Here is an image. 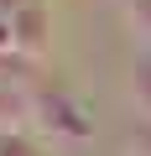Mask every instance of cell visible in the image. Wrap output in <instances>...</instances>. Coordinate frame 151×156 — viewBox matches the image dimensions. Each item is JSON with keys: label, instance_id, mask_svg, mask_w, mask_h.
I'll return each instance as SVG.
<instances>
[{"label": "cell", "instance_id": "obj_1", "mask_svg": "<svg viewBox=\"0 0 151 156\" xmlns=\"http://www.w3.org/2000/svg\"><path fill=\"white\" fill-rule=\"evenodd\" d=\"M135 99H141V109L151 115V62H141V73H135Z\"/></svg>", "mask_w": 151, "mask_h": 156}, {"label": "cell", "instance_id": "obj_2", "mask_svg": "<svg viewBox=\"0 0 151 156\" xmlns=\"http://www.w3.org/2000/svg\"><path fill=\"white\" fill-rule=\"evenodd\" d=\"M0 156H31V151H26L21 140H0Z\"/></svg>", "mask_w": 151, "mask_h": 156}, {"label": "cell", "instance_id": "obj_3", "mask_svg": "<svg viewBox=\"0 0 151 156\" xmlns=\"http://www.w3.org/2000/svg\"><path fill=\"white\" fill-rule=\"evenodd\" d=\"M130 11H135V16H141V21L151 26V0H130Z\"/></svg>", "mask_w": 151, "mask_h": 156}]
</instances>
